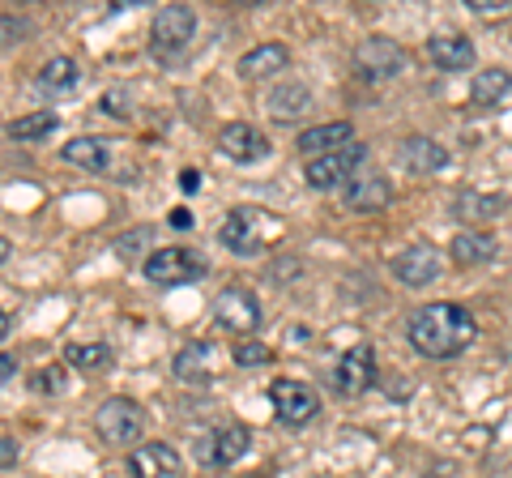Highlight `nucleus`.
I'll list each match as a JSON object with an SVG mask.
<instances>
[{"mask_svg": "<svg viewBox=\"0 0 512 478\" xmlns=\"http://www.w3.org/2000/svg\"><path fill=\"white\" fill-rule=\"evenodd\" d=\"M167 222H171L175 231H188V227H192V214H188V210H175V214H171Z\"/></svg>", "mask_w": 512, "mask_h": 478, "instance_id": "obj_37", "label": "nucleus"}, {"mask_svg": "<svg viewBox=\"0 0 512 478\" xmlns=\"http://www.w3.org/2000/svg\"><path fill=\"white\" fill-rule=\"evenodd\" d=\"M363 158H367V146L363 141H350V146L333 150V154L308 158V163H303V180H308V188H316V193H329V188H342L355 180Z\"/></svg>", "mask_w": 512, "mask_h": 478, "instance_id": "obj_3", "label": "nucleus"}, {"mask_svg": "<svg viewBox=\"0 0 512 478\" xmlns=\"http://www.w3.org/2000/svg\"><path fill=\"white\" fill-rule=\"evenodd\" d=\"M35 389H39V393H60V389H64V368H43V372L35 376Z\"/></svg>", "mask_w": 512, "mask_h": 478, "instance_id": "obj_32", "label": "nucleus"}, {"mask_svg": "<svg viewBox=\"0 0 512 478\" xmlns=\"http://www.w3.org/2000/svg\"><path fill=\"white\" fill-rule=\"evenodd\" d=\"M56 124H60V116L52 107H47V111H30V116H18L9 124V137L13 141H39L47 133H56Z\"/></svg>", "mask_w": 512, "mask_h": 478, "instance_id": "obj_27", "label": "nucleus"}, {"mask_svg": "<svg viewBox=\"0 0 512 478\" xmlns=\"http://www.w3.org/2000/svg\"><path fill=\"white\" fill-rule=\"evenodd\" d=\"M0 466H5V470L18 466V440H13V436L0 440Z\"/></svg>", "mask_w": 512, "mask_h": 478, "instance_id": "obj_35", "label": "nucleus"}, {"mask_svg": "<svg viewBox=\"0 0 512 478\" xmlns=\"http://www.w3.org/2000/svg\"><path fill=\"white\" fill-rule=\"evenodd\" d=\"M128 470H133V478H171L184 470V457L167 440H146L128 453Z\"/></svg>", "mask_w": 512, "mask_h": 478, "instance_id": "obj_13", "label": "nucleus"}, {"mask_svg": "<svg viewBox=\"0 0 512 478\" xmlns=\"http://www.w3.org/2000/svg\"><path fill=\"white\" fill-rule=\"evenodd\" d=\"M308 107H312V90L303 82H286V86H278L274 94H269V116H274L278 124L299 120Z\"/></svg>", "mask_w": 512, "mask_h": 478, "instance_id": "obj_22", "label": "nucleus"}, {"mask_svg": "<svg viewBox=\"0 0 512 478\" xmlns=\"http://www.w3.org/2000/svg\"><path fill=\"white\" fill-rule=\"evenodd\" d=\"M218 368H222V355L214 342H192L171 359V372H175V380H184V385H210Z\"/></svg>", "mask_w": 512, "mask_h": 478, "instance_id": "obj_14", "label": "nucleus"}, {"mask_svg": "<svg viewBox=\"0 0 512 478\" xmlns=\"http://www.w3.org/2000/svg\"><path fill=\"white\" fill-rule=\"evenodd\" d=\"M192 30H197V13H192L188 5H163L154 13V26H150V52L154 56L184 52Z\"/></svg>", "mask_w": 512, "mask_h": 478, "instance_id": "obj_7", "label": "nucleus"}, {"mask_svg": "<svg viewBox=\"0 0 512 478\" xmlns=\"http://www.w3.org/2000/svg\"><path fill=\"white\" fill-rule=\"evenodd\" d=\"M0 26H5V47L22 43V35H26V22H18V18H13V13H5V18H0Z\"/></svg>", "mask_w": 512, "mask_h": 478, "instance_id": "obj_34", "label": "nucleus"}, {"mask_svg": "<svg viewBox=\"0 0 512 478\" xmlns=\"http://www.w3.org/2000/svg\"><path fill=\"white\" fill-rule=\"evenodd\" d=\"M64 163L86 167V171H107L111 167V146L103 137H77L64 146Z\"/></svg>", "mask_w": 512, "mask_h": 478, "instance_id": "obj_24", "label": "nucleus"}, {"mask_svg": "<svg viewBox=\"0 0 512 478\" xmlns=\"http://www.w3.org/2000/svg\"><path fill=\"white\" fill-rule=\"evenodd\" d=\"M329 380H333V393H338V397L367 393V389H372V380H376V350L367 346V342L342 350V359L333 363V376Z\"/></svg>", "mask_w": 512, "mask_h": 478, "instance_id": "obj_9", "label": "nucleus"}, {"mask_svg": "<svg viewBox=\"0 0 512 478\" xmlns=\"http://www.w3.org/2000/svg\"><path fill=\"white\" fill-rule=\"evenodd\" d=\"M0 376H5V385H9L13 376H18V363H13V355H9V350H5V359H0Z\"/></svg>", "mask_w": 512, "mask_h": 478, "instance_id": "obj_38", "label": "nucleus"}, {"mask_svg": "<svg viewBox=\"0 0 512 478\" xmlns=\"http://www.w3.org/2000/svg\"><path fill=\"white\" fill-rule=\"evenodd\" d=\"M448 252H453V261L461 269H470V265H487L495 257V239L487 231H461L453 235V244H448Z\"/></svg>", "mask_w": 512, "mask_h": 478, "instance_id": "obj_23", "label": "nucleus"}, {"mask_svg": "<svg viewBox=\"0 0 512 478\" xmlns=\"http://www.w3.org/2000/svg\"><path fill=\"white\" fill-rule=\"evenodd\" d=\"M180 188H184V193H197V188H201V171H180Z\"/></svg>", "mask_w": 512, "mask_h": 478, "instance_id": "obj_36", "label": "nucleus"}, {"mask_svg": "<svg viewBox=\"0 0 512 478\" xmlns=\"http://www.w3.org/2000/svg\"><path fill=\"white\" fill-rule=\"evenodd\" d=\"M427 60L444 73H466L474 65V43L466 35H436L427 43Z\"/></svg>", "mask_w": 512, "mask_h": 478, "instance_id": "obj_19", "label": "nucleus"}, {"mask_svg": "<svg viewBox=\"0 0 512 478\" xmlns=\"http://www.w3.org/2000/svg\"><path fill=\"white\" fill-rule=\"evenodd\" d=\"M269 402H274L278 423L286 427H308L316 414H320V393L303 380H274L269 385Z\"/></svg>", "mask_w": 512, "mask_h": 478, "instance_id": "obj_6", "label": "nucleus"}, {"mask_svg": "<svg viewBox=\"0 0 512 478\" xmlns=\"http://www.w3.org/2000/svg\"><path fill=\"white\" fill-rule=\"evenodd\" d=\"M146 239H154V227H137V231H124L116 239V252H120V261H133L141 248H146Z\"/></svg>", "mask_w": 512, "mask_h": 478, "instance_id": "obj_30", "label": "nucleus"}, {"mask_svg": "<svg viewBox=\"0 0 512 478\" xmlns=\"http://www.w3.org/2000/svg\"><path fill=\"white\" fill-rule=\"evenodd\" d=\"M252 478H269V474H252Z\"/></svg>", "mask_w": 512, "mask_h": 478, "instance_id": "obj_40", "label": "nucleus"}, {"mask_svg": "<svg viewBox=\"0 0 512 478\" xmlns=\"http://www.w3.org/2000/svg\"><path fill=\"white\" fill-rule=\"evenodd\" d=\"M466 9L474 13V18H508L512 0H466Z\"/></svg>", "mask_w": 512, "mask_h": 478, "instance_id": "obj_31", "label": "nucleus"}, {"mask_svg": "<svg viewBox=\"0 0 512 478\" xmlns=\"http://www.w3.org/2000/svg\"><path fill=\"white\" fill-rule=\"evenodd\" d=\"M94 427H99V436L107 444H137L141 432H146V410H141L133 397H107V402L99 406V414H94Z\"/></svg>", "mask_w": 512, "mask_h": 478, "instance_id": "obj_4", "label": "nucleus"}, {"mask_svg": "<svg viewBox=\"0 0 512 478\" xmlns=\"http://www.w3.org/2000/svg\"><path fill=\"white\" fill-rule=\"evenodd\" d=\"M397 380V376H393ZM393 380H389V385H384V389H389V397H406L410 393V385H406V376H402V385H393Z\"/></svg>", "mask_w": 512, "mask_h": 478, "instance_id": "obj_39", "label": "nucleus"}, {"mask_svg": "<svg viewBox=\"0 0 512 478\" xmlns=\"http://www.w3.org/2000/svg\"><path fill=\"white\" fill-rule=\"evenodd\" d=\"M355 141V129H350L346 120H329V124H316V129H303L299 133V154H308V158H320V154H333V150H342Z\"/></svg>", "mask_w": 512, "mask_h": 478, "instance_id": "obj_18", "label": "nucleus"}, {"mask_svg": "<svg viewBox=\"0 0 512 478\" xmlns=\"http://www.w3.org/2000/svg\"><path fill=\"white\" fill-rule=\"evenodd\" d=\"M444 274V257L436 244H410L393 257V278L402 286H427Z\"/></svg>", "mask_w": 512, "mask_h": 478, "instance_id": "obj_12", "label": "nucleus"}, {"mask_svg": "<svg viewBox=\"0 0 512 478\" xmlns=\"http://www.w3.org/2000/svg\"><path fill=\"white\" fill-rule=\"evenodd\" d=\"M103 111L107 116H128V94L124 90H107L103 94Z\"/></svg>", "mask_w": 512, "mask_h": 478, "instance_id": "obj_33", "label": "nucleus"}, {"mask_svg": "<svg viewBox=\"0 0 512 478\" xmlns=\"http://www.w3.org/2000/svg\"><path fill=\"white\" fill-rule=\"evenodd\" d=\"M402 167L414 171V175H431V171H440L448 163V150L440 146V141H431V137H406L402 141Z\"/></svg>", "mask_w": 512, "mask_h": 478, "instance_id": "obj_20", "label": "nucleus"}, {"mask_svg": "<svg viewBox=\"0 0 512 478\" xmlns=\"http://www.w3.org/2000/svg\"><path fill=\"white\" fill-rule=\"evenodd\" d=\"M508 90H512V73L500 69V65H491V69H483V73H474V82H470V107L487 111V107L500 103Z\"/></svg>", "mask_w": 512, "mask_h": 478, "instance_id": "obj_21", "label": "nucleus"}, {"mask_svg": "<svg viewBox=\"0 0 512 478\" xmlns=\"http://www.w3.org/2000/svg\"><path fill=\"white\" fill-rule=\"evenodd\" d=\"M410 346L419 350L423 359H457L461 350H470L474 338H478V321L474 312H466L461 304H423L419 312L410 316Z\"/></svg>", "mask_w": 512, "mask_h": 478, "instance_id": "obj_1", "label": "nucleus"}, {"mask_svg": "<svg viewBox=\"0 0 512 478\" xmlns=\"http://www.w3.org/2000/svg\"><path fill=\"white\" fill-rule=\"evenodd\" d=\"M235 363L239 368H265V363H274V350L265 342H244V346H235Z\"/></svg>", "mask_w": 512, "mask_h": 478, "instance_id": "obj_29", "label": "nucleus"}, {"mask_svg": "<svg viewBox=\"0 0 512 478\" xmlns=\"http://www.w3.org/2000/svg\"><path fill=\"white\" fill-rule=\"evenodd\" d=\"M35 86H39L43 94H64V90H73V86H77V60H69V56L47 60V65L39 69V77H35Z\"/></svg>", "mask_w": 512, "mask_h": 478, "instance_id": "obj_26", "label": "nucleus"}, {"mask_svg": "<svg viewBox=\"0 0 512 478\" xmlns=\"http://www.w3.org/2000/svg\"><path fill=\"white\" fill-rule=\"evenodd\" d=\"M214 316H218V325L222 329H231V333H252V329H261V299H256L252 291H244V286H227L218 299H214Z\"/></svg>", "mask_w": 512, "mask_h": 478, "instance_id": "obj_11", "label": "nucleus"}, {"mask_svg": "<svg viewBox=\"0 0 512 478\" xmlns=\"http://www.w3.org/2000/svg\"><path fill=\"white\" fill-rule=\"evenodd\" d=\"M286 65H291V47H286V43H256L252 52L239 56V77L261 82V77L286 73Z\"/></svg>", "mask_w": 512, "mask_h": 478, "instance_id": "obj_17", "label": "nucleus"}, {"mask_svg": "<svg viewBox=\"0 0 512 478\" xmlns=\"http://www.w3.org/2000/svg\"><path fill=\"white\" fill-rule=\"evenodd\" d=\"M205 274H210V265L192 248H158L146 261V278L158 286H188V282H201Z\"/></svg>", "mask_w": 512, "mask_h": 478, "instance_id": "obj_5", "label": "nucleus"}, {"mask_svg": "<svg viewBox=\"0 0 512 478\" xmlns=\"http://www.w3.org/2000/svg\"><path fill=\"white\" fill-rule=\"evenodd\" d=\"M342 201H346V210H355V214H376L393 201V184L384 180V175H355V180L346 184Z\"/></svg>", "mask_w": 512, "mask_h": 478, "instance_id": "obj_16", "label": "nucleus"}, {"mask_svg": "<svg viewBox=\"0 0 512 478\" xmlns=\"http://www.w3.org/2000/svg\"><path fill=\"white\" fill-rule=\"evenodd\" d=\"M218 150L231 158V163H261V158L269 154V137L261 133V129H252V124H244V120H235V124H227V129L218 133Z\"/></svg>", "mask_w": 512, "mask_h": 478, "instance_id": "obj_15", "label": "nucleus"}, {"mask_svg": "<svg viewBox=\"0 0 512 478\" xmlns=\"http://www.w3.org/2000/svg\"><path fill=\"white\" fill-rule=\"evenodd\" d=\"M64 359H69L77 372H103L111 363V346L107 342H73L64 350Z\"/></svg>", "mask_w": 512, "mask_h": 478, "instance_id": "obj_28", "label": "nucleus"}, {"mask_svg": "<svg viewBox=\"0 0 512 478\" xmlns=\"http://www.w3.org/2000/svg\"><path fill=\"white\" fill-rule=\"evenodd\" d=\"M500 210H504V197H495V193H470V188L453 201V214L461 222H491V218H500Z\"/></svg>", "mask_w": 512, "mask_h": 478, "instance_id": "obj_25", "label": "nucleus"}, {"mask_svg": "<svg viewBox=\"0 0 512 478\" xmlns=\"http://www.w3.org/2000/svg\"><path fill=\"white\" fill-rule=\"evenodd\" d=\"M278 231V222L269 218L265 210H252V205H239V210H231L227 218H222L218 227V239L227 244L235 257H256V252L265 248V239Z\"/></svg>", "mask_w": 512, "mask_h": 478, "instance_id": "obj_2", "label": "nucleus"}, {"mask_svg": "<svg viewBox=\"0 0 512 478\" xmlns=\"http://www.w3.org/2000/svg\"><path fill=\"white\" fill-rule=\"evenodd\" d=\"M402 69H406V52L393 39H367V43H359V52H355V77H359V82L380 86V82H393Z\"/></svg>", "mask_w": 512, "mask_h": 478, "instance_id": "obj_8", "label": "nucleus"}, {"mask_svg": "<svg viewBox=\"0 0 512 478\" xmlns=\"http://www.w3.org/2000/svg\"><path fill=\"white\" fill-rule=\"evenodd\" d=\"M252 449V432L244 423H218L214 432H205L197 440V457L205 461V466H235L239 457H244Z\"/></svg>", "mask_w": 512, "mask_h": 478, "instance_id": "obj_10", "label": "nucleus"}]
</instances>
